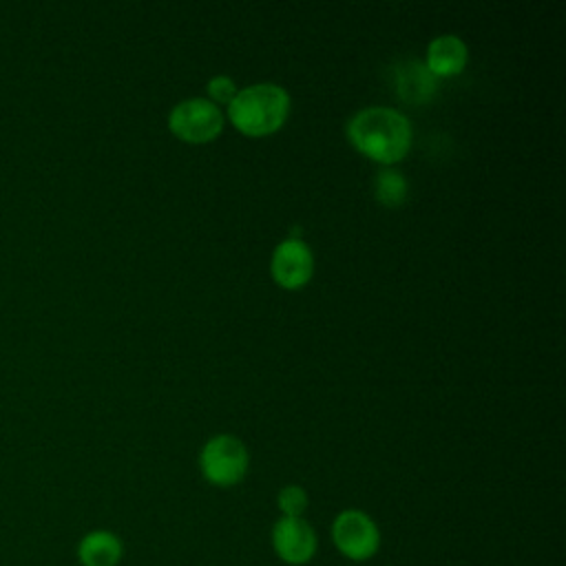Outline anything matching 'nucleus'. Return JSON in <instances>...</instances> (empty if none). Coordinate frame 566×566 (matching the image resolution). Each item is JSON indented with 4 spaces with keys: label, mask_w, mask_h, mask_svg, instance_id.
<instances>
[{
    "label": "nucleus",
    "mask_w": 566,
    "mask_h": 566,
    "mask_svg": "<svg viewBox=\"0 0 566 566\" xmlns=\"http://www.w3.org/2000/svg\"><path fill=\"white\" fill-rule=\"evenodd\" d=\"M290 113V95L283 86L272 82L250 84L228 104L230 122L245 135H270L283 126Z\"/></svg>",
    "instance_id": "2"
},
{
    "label": "nucleus",
    "mask_w": 566,
    "mask_h": 566,
    "mask_svg": "<svg viewBox=\"0 0 566 566\" xmlns=\"http://www.w3.org/2000/svg\"><path fill=\"white\" fill-rule=\"evenodd\" d=\"M170 130L190 144H206L223 128V115L217 104L206 97H190L179 102L168 115Z\"/></svg>",
    "instance_id": "5"
},
{
    "label": "nucleus",
    "mask_w": 566,
    "mask_h": 566,
    "mask_svg": "<svg viewBox=\"0 0 566 566\" xmlns=\"http://www.w3.org/2000/svg\"><path fill=\"white\" fill-rule=\"evenodd\" d=\"M75 555L80 566H117L124 557V544L117 533L95 528L82 535Z\"/></svg>",
    "instance_id": "8"
},
{
    "label": "nucleus",
    "mask_w": 566,
    "mask_h": 566,
    "mask_svg": "<svg viewBox=\"0 0 566 566\" xmlns=\"http://www.w3.org/2000/svg\"><path fill=\"white\" fill-rule=\"evenodd\" d=\"M307 493L298 484H287L276 495V506L281 511V517H303L307 509Z\"/></svg>",
    "instance_id": "12"
},
{
    "label": "nucleus",
    "mask_w": 566,
    "mask_h": 566,
    "mask_svg": "<svg viewBox=\"0 0 566 566\" xmlns=\"http://www.w3.org/2000/svg\"><path fill=\"white\" fill-rule=\"evenodd\" d=\"M270 268H272L274 281L281 287L296 290L310 281L314 272V256L310 245L303 239L290 237L274 248Z\"/></svg>",
    "instance_id": "7"
},
{
    "label": "nucleus",
    "mask_w": 566,
    "mask_h": 566,
    "mask_svg": "<svg viewBox=\"0 0 566 566\" xmlns=\"http://www.w3.org/2000/svg\"><path fill=\"white\" fill-rule=\"evenodd\" d=\"M336 551L349 562H367L380 548V528L360 509L340 511L329 528Z\"/></svg>",
    "instance_id": "4"
},
{
    "label": "nucleus",
    "mask_w": 566,
    "mask_h": 566,
    "mask_svg": "<svg viewBox=\"0 0 566 566\" xmlns=\"http://www.w3.org/2000/svg\"><path fill=\"white\" fill-rule=\"evenodd\" d=\"M396 91L409 104L427 102L436 91V75L420 60H405L396 66Z\"/></svg>",
    "instance_id": "10"
},
{
    "label": "nucleus",
    "mask_w": 566,
    "mask_h": 566,
    "mask_svg": "<svg viewBox=\"0 0 566 566\" xmlns=\"http://www.w3.org/2000/svg\"><path fill=\"white\" fill-rule=\"evenodd\" d=\"M237 84L228 77V75H214L210 82H208V93H210V102L212 104H230L232 97L237 95Z\"/></svg>",
    "instance_id": "13"
},
{
    "label": "nucleus",
    "mask_w": 566,
    "mask_h": 566,
    "mask_svg": "<svg viewBox=\"0 0 566 566\" xmlns=\"http://www.w3.org/2000/svg\"><path fill=\"white\" fill-rule=\"evenodd\" d=\"M349 142L380 164L400 161L411 146L409 119L389 106L360 108L347 124Z\"/></svg>",
    "instance_id": "1"
},
{
    "label": "nucleus",
    "mask_w": 566,
    "mask_h": 566,
    "mask_svg": "<svg viewBox=\"0 0 566 566\" xmlns=\"http://www.w3.org/2000/svg\"><path fill=\"white\" fill-rule=\"evenodd\" d=\"M469 57L467 44L458 38V35H438L429 42L427 46V69L436 75V77H449L455 75L464 69Z\"/></svg>",
    "instance_id": "9"
},
{
    "label": "nucleus",
    "mask_w": 566,
    "mask_h": 566,
    "mask_svg": "<svg viewBox=\"0 0 566 566\" xmlns=\"http://www.w3.org/2000/svg\"><path fill=\"white\" fill-rule=\"evenodd\" d=\"M248 464L250 455L245 444L230 433H219L210 438L199 453L201 473L214 486L239 484L248 473Z\"/></svg>",
    "instance_id": "3"
},
{
    "label": "nucleus",
    "mask_w": 566,
    "mask_h": 566,
    "mask_svg": "<svg viewBox=\"0 0 566 566\" xmlns=\"http://www.w3.org/2000/svg\"><path fill=\"white\" fill-rule=\"evenodd\" d=\"M407 181L405 177L398 172V170H391V168H385L376 175V181H374V192H376V199L385 206H400L405 199H407Z\"/></svg>",
    "instance_id": "11"
},
{
    "label": "nucleus",
    "mask_w": 566,
    "mask_h": 566,
    "mask_svg": "<svg viewBox=\"0 0 566 566\" xmlns=\"http://www.w3.org/2000/svg\"><path fill=\"white\" fill-rule=\"evenodd\" d=\"M272 548L283 564H310L318 551V537L305 517H279L272 526Z\"/></svg>",
    "instance_id": "6"
}]
</instances>
